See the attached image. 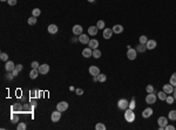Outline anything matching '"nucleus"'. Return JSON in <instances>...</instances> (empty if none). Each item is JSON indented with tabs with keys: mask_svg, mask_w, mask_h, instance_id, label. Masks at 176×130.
I'll use <instances>...</instances> for the list:
<instances>
[{
	"mask_svg": "<svg viewBox=\"0 0 176 130\" xmlns=\"http://www.w3.org/2000/svg\"><path fill=\"white\" fill-rule=\"evenodd\" d=\"M39 66H40V64H39L38 61H33V62L31 63V67H32V68H36V69H38Z\"/></svg>",
	"mask_w": 176,
	"mask_h": 130,
	"instance_id": "a19ab883",
	"label": "nucleus"
},
{
	"mask_svg": "<svg viewBox=\"0 0 176 130\" xmlns=\"http://www.w3.org/2000/svg\"><path fill=\"white\" fill-rule=\"evenodd\" d=\"M156 99H157V96L154 93H149L147 95V97H146V102L148 103V104H154L156 102Z\"/></svg>",
	"mask_w": 176,
	"mask_h": 130,
	"instance_id": "39448f33",
	"label": "nucleus"
},
{
	"mask_svg": "<svg viewBox=\"0 0 176 130\" xmlns=\"http://www.w3.org/2000/svg\"><path fill=\"white\" fill-rule=\"evenodd\" d=\"M125 120L129 123H133L135 121V112H134L133 109H129L127 108L126 109V112H125Z\"/></svg>",
	"mask_w": 176,
	"mask_h": 130,
	"instance_id": "f257e3e1",
	"label": "nucleus"
},
{
	"mask_svg": "<svg viewBox=\"0 0 176 130\" xmlns=\"http://www.w3.org/2000/svg\"><path fill=\"white\" fill-rule=\"evenodd\" d=\"M173 96H174V99H175V101H176V87L174 88V92H173Z\"/></svg>",
	"mask_w": 176,
	"mask_h": 130,
	"instance_id": "09e8293b",
	"label": "nucleus"
},
{
	"mask_svg": "<svg viewBox=\"0 0 176 130\" xmlns=\"http://www.w3.org/2000/svg\"><path fill=\"white\" fill-rule=\"evenodd\" d=\"M87 1H88V3H94L95 0H87Z\"/></svg>",
	"mask_w": 176,
	"mask_h": 130,
	"instance_id": "3c124183",
	"label": "nucleus"
},
{
	"mask_svg": "<svg viewBox=\"0 0 176 130\" xmlns=\"http://www.w3.org/2000/svg\"><path fill=\"white\" fill-rule=\"evenodd\" d=\"M17 129H18V130H26V123H24V122L18 123V125H17Z\"/></svg>",
	"mask_w": 176,
	"mask_h": 130,
	"instance_id": "2f4dec72",
	"label": "nucleus"
},
{
	"mask_svg": "<svg viewBox=\"0 0 176 130\" xmlns=\"http://www.w3.org/2000/svg\"><path fill=\"white\" fill-rule=\"evenodd\" d=\"M82 56L85 58H90L93 56V49L90 47H86V48L82 49Z\"/></svg>",
	"mask_w": 176,
	"mask_h": 130,
	"instance_id": "f8f14e48",
	"label": "nucleus"
},
{
	"mask_svg": "<svg viewBox=\"0 0 176 130\" xmlns=\"http://www.w3.org/2000/svg\"><path fill=\"white\" fill-rule=\"evenodd\" d=\"M95 129L96 130H106V125L102 124V123H97V124L95 125Z\"/></svg>",
	"mask_w": 176,
	"mask_h": 130,
	"instance_id": "f704fd0d",
	"label": "nucleus"
},
{
	"mask_svg": "<svg viewBox=\"0 0 176 130\" xmlns=\"http://www.w3.org/2000/svg\"><path fill=\"white\" fill-rule=\"evenodd\" d=\"M5 69L8 71V73H11V71H13V70H14V69H16V64H14V62H13V61H6Z\"/></svg>",
	"mask_w": 176,
	"mask_h": 130,
	"instance_id": "ddd939ff",
	"label": "nucleus"
},
{
	"mask_svg": "<svg viewBox=\"0 0 176 130\" xmlns=\"http://www.w3.org/2000/svg\"><path fill=\"white\" fill-rule=\"evenodd\" d=\"M169 83H170L173 87H176V73H174V74L170 76V80H169Z\"/></svg>",
	"mask_w": 176,
	"mask_h": 130,
	"instance_id": "a878e982",
	"label": "nucleus"
},
{
	"mask_svg": "<svg viewBox=\"0 0 176 130\" xmlns=\"http://www.w3.org/2000/svg\"><path fill=\"white\" fill-rule=\"evenodd\" d=\"M93 58H95V59H99V58H101V51H99V49H93Z\"/></svg>",
	"mask_w": 176,
	"mask_h": 130,
	"instance_id": "bb28decb",
	"label": "nucleus"
},
{
	"mask_svg": "<svg viewBox=\"0 0 176 130\" xmlns=\"http://www.w3.org/2000/svg\"><path fill=\"white\" fill-rule=\"evenodd\" d=\"M11 73H12V74H13V76H17V75H18V73H19V70H18V69H14V70H13V71H11Z\"/></svg>",
	"mask_w": 176,
	"mask_h": 130,
	"instance_id": "a18cd8bd",
	"label": "nucleus"
},
{
	"mask_svg": "<svg viewBox=\"0 0 176 130\" xmlns=\"http://www.w3.org/2000/svg\"><path fill=\"white\" fill-rule=\"evenodd\" d=\"M88 46H89L92 49H96L97 47H99V41H97L96 39H92V40L88 42Z\"/></svg>",
	"mask_w": 176,
	"mask_h": 130,
	"instance_id": "aec40b11",
	"label": "nucleus"
},
{
	"mask_svg": "<svg viewBox=\"0 0 176 130\" xmlns=\"http://www.w3.org/2000/svg\"><path fill=\"white\" fill-rule=\"evenodd\" d=\"M168 120L176 121V110H170L168 114Z\"/></svg>",
	"mask_w": 176,
	"mask_h": 130,
	"instance_id": "b1692460",
	"label": "nucleus"
},
{
	"mask_svg": "<svg viewBox=\"0 0 176 130\" xmlns=\"http://www.w3.org/2000/svg\"><path fill=\"white\" fill-rule=\"evenodd\" d=\"M1 1H7V0H1Z\"/></svg>",
	"mask_w": 176,
	"mask_h": 130,
	"instance_id": "603ef678",
	"label": "nucleus"
},
{
	"mask_svg": "<svg viewBox=\"0 0 176 130\" xmlns=\"http://www.w3.org/2000/svg\"><path fill=\"white\" fill-rule=\"evenodd\" d=\"M153 115V109L151 108H146L144 110L142 111V117L143 118H148Z\"/></svg>",
	"mask_w": 176,
	"mask_h": 130,
	"instance_id": "2eb2a0df",
	"label": "nucleus"
},
{
	"mask_svg": "<svg viewBox=\"0 0 176 130\" xmlns=\"http://www.w3.org/2000/svg\"><path fill=\"white\" fill-rule=\"evenodd\" d=\"M157 124H158V129H160V130H163L164 127L168 124V118L164 117V116H161V117H158Z\"/></svg>",
	"mask_w": 176,
	"mask_h": 130,
	"instance_id": "7ed1b4c3",
	"label": "nucleus"
},
{
	"mask_svg": "<svg viewBox=\"0 0 176 130\" xmlns=\"http://www.w3.org/2000/svg\"><path fill=\"white\" fill-rule=\"evenodd\" d=\"M147 41H148V38L146 35H141L140 36V43H143V45H146L147 43Z\"/></svg>",
	"mask_w": 176,
	"mask_h": 130,
	"instance_id": "c9c22d12",
	"label": "nucleus"
},
{
	"mask_svg": "<svg viewBox=\"0 0 176 130\" xmlns=\"http://www.w3.org/2000/svg\"><path fill=\"white\" fill-rule=\"evenodd\" d=\"M166 101H167V103H168V104H174V102H175V99H174V96H167Z\"/></svg>",
	"mask_w": 176,
	"mask_h": 130,
	"instance_id": "473e14b6",
	"label": "nucleus"
},
{
	"mask_svg": "<svg viewBox=\"0 0 176 130\" xmlns=\"http://www.w3.org/2000/svg\"><path fill=\"white\" fill-rule=\"evenodd\" d=\"M89 74L92 75V76H97V75L100 74L99 67H96V66H90V67H89Z\"/></svg>",
	"mask_w": 176,
	"mask_h": 130,
	"instance_id": "4468645a",
	"label": "nucleus"
},
{
	"mask_svg": "<svg viewBox=\"0 0 176 130\" xmlns=\"http://www.w3.org/2000/svg\"><path fill=\"white\" fill-rule=\"evenodd\" d=\"M164 129H166V130H175V127H174V125H169V124H167L166 127H164Z\"/></svg>",
	"mask_w": 176,
	"mask_h": 130,
	"instance_id": "c03bdc74",
	"label": "nucleus"
},
{
	"mask_svg": "<svg viewBox=\"0 0 176 130\" xmlns=\"http://www.w3.org/2000/svg\"><path fill=\"white\" fill-rule=\"evenodd\" d=\"M56 109L59 110V111H66L67 109H68V103L66 102V101H62V102H59L58 104H56Z\"/></svg>",
	"mask_w": 176,
	"mask_h": 130,
	"instance_id": "0eeeda50",
	"label": "nucleus"
},
{
	"mask_svg": "<svg viewBox=\"0 0 176 130\" xmlns=\"http://www.w3.org/2000/svg\"><path fill=\"white\" fill-rule=\"evenodd\" d=\"M16 68L18 69L19 71H20V70H22V68H24V67H22V64H17V66H16Z\"/></svg>",
	"mask_w": 176,
	"mask_h": 130,
	"instance_id": "49530a36",
	"label": "nucleus"
},
{
	"mask_svg": "<svg viewBox=\"0 0 176 130\" xmlns=\"http://www.w3.org/2000/svg\"><path fill=\"white\" fill-rule=\"evenodd\" d=\"M105 26H106V23H105V21H103V20H99V21H97L96 27L99 28V29H105Z\"/></svg>",
	"mask_w": 176,
	"mask_h": 130,
	"instance_id": "cd10ccee",
	"label": "nucleus"
},
{
	"mask_svg": "<svg viewBox=\"0 0 176 130\" xmlns=\"http://www.w3.org/2000/svg\"><path fill=\"white\" fill-rule=\"evenodd\" d=\"M13 77H14V76H13V74H12V73H10V74H7V79H8V80H12Z\"/></svg>",
	"mask_w": 176,
	"mask_h": 130,
	"instance_id": "de8ad7c7",
	"label": "nucleus"
},
{
	"mask_svg": "<svg viewBox=\"0 0 176 130\" xmlns=\"http://www.w3.org/2000/svg\"><path fill=\"white\" fill-rule=\"evenodd\" d=\"M27 22H28V25H31V26L35 25V23H36V18H35V17H33V15H32L31 18H28Z\"/></svg>",
	"mask_w": 176,
	"mask_h": 130,
	"instance_id": "c85d7f7f",
	"label": "nucleus"
},
{
	"mask_svg": "<svg viewBox=\"0 0 176 130\" xmlns=\"http://www.w3.org/2000/svg\"><path fill=\"white\" fill-rule=\"evenodd\" d=\"M163 92L166 93V94H173L174 87L171 86L170 83H169V84H164V86H163Z\"/></svg>",
	"mask_w": 176,
	"mask_h": 130,
	"instance_id": "a211bd4d",
	"label": "nucleus"
},
{
	"mask_svg": "<svg viewBox=\"0 0 176 130\" xmlns=\"http://www.w3.org/2000/svg\"><path fill=\"white\" fill-rule=\"evenodd\" d=\"M7 3L10 6H14V5H17V0H7Z\"/></svg>",
	"mask_w": 176,
	"mask_h": 130,
	"instance_id": "79ce46f5",
	"label": "nucleus"
},
{
	"mask_svg": "<svg viewBox=\"0 0 176 130\" xmlns=\"http://www.w3.org/2000/svg\"><path fill=\"white\" fill-rule=\"evenodd\" d=\"M41 14V11L39 10V8H34L33 11H32V15L33 17H35V18H38L39 15Z\"/></svg>",
	"mask_w": 176,
	"mask_h": 130,
	"instance_id": "c756f323",
	"label": "nucleus"
},
{
	"mask_svg": "<svg viewBox=\"0 0 176 130\" xmlns=\"http://www.w3.org/2000/svg\"><path fill=\"white\" fill-rule=\"evenodd\" d=\"M0 59L3 60V61H7V60H8V55H7V53H4V52H3V53L0 54Z\"/></svg>",
	"mask_w": 176,
	"mask_h": 130,
	"instance_id": "e433bc0d",
	"label": "nucleus"
},
{
	"mask_svg": "<svg viewBox=\"0 0 176 130\" xmlns=\"http://www.w3.org/2000/svg\"><path fill=\"white\" fill-rule=\"evenodd\" d=\"M112 29L115 34H121L123 32V26L122 25H114Z\"/></svg>",
	"mask_w": 176,
	"mask_h": 130,
	"instance_id": "dca6fc26",
	"label": "nucleus"
},
{
	"mask_svg": "<svg viewBox=\"0 0 176 130\" xmlns=\"http://www.w3.org/2000/svg\"><path fill=\"white\" fill-rule=\"evenodd\" d=\"M72 32H73V34H75V35H81L82 32H83V28L80 25H74L73 28H72Z\"/></svg>",
	"mask_w": 176,
	"mask_h": 130,
	"instance_id": "1a4fd4ad",
	"label": "nucleus"
},
{
	"mask_svg": "<svg viewBox=\"0 0 176 130\" xmlns=\"http://www.w3.org/2000/svg\"><path fill=\"white\" fill-rule=\"evenodd\" d=\"M97 31H99V28L96 27V26H90L89 28H88V34L89 35H96L97 34Z\"/></svg>",
	"mask_w": 176,
	"mask_h": 130,
	"instance_id": "412c9836",
	"label": "nucleus"
},
{
	"mask_svg": "<svg viewBox=\"0 0 176 130\" xmlns=\"http://www.w3.org/2000/svg\"><path fill=\"white\" fill-rule=\"evenodd\" d=\"M135 107H136V104H135V100H132V101H130L129 102V109H135Z\"/></svg>",
	"mask_w": 176,
	"mask_h": 130,
	"instance_id": "58836bf2",
	"label": "nucleus"
},
{
	"mask_svg": "<svg viewBox=\"0 0 176 130\" xmlns=\"http://www.w3.org/2000/svg\"><path fill=\"white\" fill-rule=\"evenodd\" d=\"M136 51H137L139 53H143V52L147 51V47H146V45H143V43H140L137 46V48H136Z\"/></svg>",
	"mask_w": 176,
	"mask_h": 130,
	"instance_id": "393cba45",
	"label": "nucleus"
},
{
	"mask_svg": "<svg viewBox=\"0 0 176 130\" xmlns=\"http://www.w3.org/2000/svg\"><path fill=\"white\" fill-rule=\"evenodd\" d=\"M39 70L36 68H32V70H31V73H29V77H31L32 80H34V79H36V77L39 76Z\"/></svg>",
	"mask_w": 176,
	"mask_h": 130,
	"instance_id": "4be33fe9",
	"label": "nucleus"
},
{
	"mask_svg": "<svg viewBox=\"0 0 176 130\" xmlns=\"http://www.w3.org/2000/svg\"><path fill=\"white\" fill-rule=\"evenodd\" d=\"M31 94H32V96H34V94H36V92H35V90H32Z\"/></svg>",
	"mask_w": 176,
	"mask_h": 130,
	"instance_id": "8fccbe9b",
	"label": "nucleus"
},
{
	"mask_svg": "<svg viewBox=\"0 0 176 130\" xmlns=\"http://www.w3.org/2000/svg\"><path fill=\"white\" fill-rule=\"evenodd\" d=\"M146 92L149 94V93H154L155 92V89H154V87L151 86V84H148V86L146 87Z\"/></svg>",
	"mask_w": 176,
	"mask_h": 130,
	"instance_id": "72a5a7b5",
	"label": "nucleus"
},
{
	"mask_svg": "<svg viewBox=\"0 0 176 130\" xmlns=\"http://www.w3.org/2000/svg\"><path fill=\"white\" fill-rule=\"evenodd\" d=\"M106 80H107V76H106L105 74H99L97 75V81L99 82H105Z\"/></svg>",
	"mask_w": 176,
	"mask_h": 130,
	"instance_id": "7c9ffc66",
	"label": "nucleus"
},
{
	"mask_svg": "<svg viewBox=\"0 0 176 130\" xmlns=\"http://www.w3.org/2000/svg\"><path fill=\"white\" fill-rule=\"evenodd\" d=\"M75 94H76V95H82V94H83V89H81V88H78V89L75 90Z\"/></svg>",
	"mask_w": 176,
	"mask_h": 130,
	"instance_id": "37998d69",
	"label": "nucleus"
},
{
	"mask_svg": "<svg viewBox=\"0 0 176 130\" xmlns=\"http://www.w3.org/2000/svg\"><path fill=\"white\" fill-rule=\"evenodd\" d=\"M38 70H39V73L40 74H42V75H46L47 73L49 71V66L47 63H43V64H40L39 66V68H38Z\"/></svg>",
	"mask_w": 176,
	"mask_h": 130,
	"instance_id": "6e6552de",
	"label": "nucleus"
},
{
	"mask_svg": "<svg viewBox=\"0 0 176 130\" xmlns=\"http://www.w3.org/2000/svg\"><path fill=\"white\" fill-rule=\"evenodd\" d=\"M167 96H168V94H166L163 90H162V92H158V93H157V97H158V100H161V101H166Z\"/></svg>",
	"mask_w": 176,
	"mask_h": 130,
	"instance_id": "5701e85b",
	"label": "nucleus"
},
{
	"mask_svg": "<svg viewBox=\"0 0 176 130\" xmlns=\"http://www.w3.org/2000/svg\"><path fill=\"white\" fill-rule=\"evenodd\" d=\"M21 109H22L21 104H14V105L12 107V110H13V111H14V110H19V111H20Z\"/></svg>",
	"mask_w": 176,
	"mask_h": 130,
	"instance_id": "ea45409f",
	"label": "nucleus"
},
{
	"mask_svg": "<svg viewBox=\"0 0 176 130\" xmlns=\"http://www.w3.org/2000/svg\"><path fill=\"white\" fill-rule=\"evenodd\" d=\"M156 46H157V42H156L155 40H153V39L148 40V41H147V43H146V47H147V49H149V51H151V49H155Z\"/></svg>",
	"mask_w": 176,
	"mask_h": 130,
	"instance_id": "9b49d317",
	"label": "nucleus"
},
{
	"mask_svg": "<svg viewBox=\"0 0 176 130\" xmlns=\"http://www.w3.org/2000/svg\"><path fill=\"white\" fill-rule=\"evenodd\" d=\"M79 41L81 43H85V45H86V43H88L90 41V39L88 38V35H87V34H83L82 33L81 35H79Z\"/></svg>",
	"mask_w": 176,
	"mask_h": 130,
	"instance_id": "f3484780",
	"label": "nucleus"
},
{
	"mask_svg": "<svg viewBox=\"0 0 176 130\" xmlns=\"http://www.w3.org/2000/svg\"><path fill=\"white\" fill-rule=\"evenodd\" d=\"M51 118H52V122H54V123L59 122V121H60V118H61V111H59V110L56 109L55 111L52 112Z\"/></svg>",
	"mask_w": 176,
	"mask_h": 130,
	"instance_id": "423d86ee",
	"label": "nucleus"
},
{
	"mask_svg": "<svg viewBox=\"0 0 176 130\" xmlns=\"http://www.w3.org/2000/svg\"><path fill=\"white\" fill-rule=\"evenodd\" d=\"M136 56H137V51L136 49H134V48H128V51H127V58H128V60H135L136 59Z\"/></svg>",
	"mask_w": 176,
	"mask_h": 130,
	"instance_id": "20e7f679",
	"label": "nucleus"
},
{
	"mask_svg": "<svg viewBox=\"0 0 176 130\" xmlns=\"http://www.w3.org/2000/svg\"><path fill=\"white\" fill-rule=\"evenodd\" d=\"M113 33H114V32H113L112 28H105V29H103V33H102V35H103V38H105L106 40H109V39L113 36Z\"/></svg>",
	"mask_w": 176,
	"mask_h": 130,
	"instance_id": "9d476101",
	"label": "nucleus"
},
{
	"mask_svg": "<svg viewBox=\"0 0 176 130\" xmlns=\"http://www.w3.org/2000/svg\"><path fill=\"white\" fill-rule=\"evenodd\" d=\"M117 107L120 110H126L127 108H129V101L126 99H121L119 100V102H117Z\"/></svg>",
	"mask_w": 176,
	"mask_h": 130,
	"instance_id": "f03ea898",
	"label": "nucleus"
},
{
	"mask_svg": "<svg viewBox=\"0 0 176 130\" xmlns=\"http://www.w3.org/2000/svg\"><path fill=\"white\" fill-rule=\"evenodd\" d=\"M18 121H19V116L13 112V114H12V123H17Z\"/></svg>",
	"mask_w": 176,
	"mask_h": 130,
	"instance_id": "4c0bfd02",
	"label": "nucleus"
},
{
	"mask_svg": "<svg viewBox=\"0 0 176 130\" xmlns=\"http://www.w3.org/2000/svg\"><path fill=\"white\" fill-rule=\"evenodd\" d=\"M58 26L56 25H53V23H52V25H49L48 27H47V31H48V33H51V34H56L58 33Z\"/></svg>",
	"mask_w": 176,
	"mask_h": 130,
	"instance_id": "6ab92c4d",
	"label": "nucleus"
}]
</instances>
